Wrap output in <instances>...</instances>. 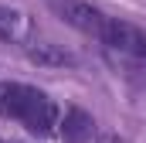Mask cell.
Masks as SVG:
<instances>
[{
    "mask_svg": "<svg viewBox=\"0 0 146 143\" xmlns=\"http://www.w3.org/2000/svg\"><path fill=\"white\" fill-rule=\"evenodd\" d=\"M27 27H31V21H27V14H24V10L0 3V41L17 44V41H24Z\"/></svg>",
    "mask_w": 146,
    "mask_h": 143,
    "instance_id": "obj_6",
    "label": "cell"
},
{
    "mask_svg": "<svg viewBox=\"0 0 146 143\" xmlns=\"http://www.w3.org/2000/svg\"><path fill=\"white\" fill-rule=\"evenodd\" d=\"M102 44L109 48L112 55H119L122 61H146V31L139 24L109 17L106 34H102Z\"/></svg>",
    "mask_w": 146,
    "mask_h": 143,
    "instance_id": "obj_2",
    "label": "cell"
},
{
    "mask_svg": "<svg viewBox=\"0 0 146 143\" xmlns=\"http://www.w3.org/2000/svg\"><path fill=\"white\" fill-rule=\"evenodd\" d=\"M0 116L21 123L34 136H48L58 126L54 99L34 85H24V82H0Z\"/></svg>",
    "mask_w": 146,
    "mask_h": 143,
    "instance_id": "obj_1",
    "label": "cell"
},
{
    "mask_svg": "<svg viewBox=\"0 0 146 143\" xmlns=\"http://www.w3.org/2000/svg\"><path fill=\"white\" fill-rule=\"evenodd\" d=\"M24 55H27V61H34L41 68H65V65H75L72 51H65V48H58V44H48V41H31V44L24 48Z\"/></svg>",
    "mask_w": 146,
    "mask_h": 143,
    "instance_id": "obj_5",
    "label": "cell"
},
{
    "mask_svg": "<svg viewBox=\"0 0 146 143\" xmlns=\"http://www.w3.org/2000/svg\"><path fill=\"white\" fill-rule=\"evenodd\" d=\"M92 136H95V119L85 109L72 106L61 119V140L65 143H92Z\"/></svg>",
    "mask_w": 146,
    "mask_h": 143,
    "instance_id": "obj_4",
    "label": "cell"
},
{
    "mask_svg": "<svg viewBox=\"0 0 146 143\" xmlns=\"http://www.w3.org/2000/svg\"><path fill=\"white\" fill-rule=\"evenodd\" d=\"M0 143H10V140H0Z\"/></svg>",
    "mask_w": 146,
    "mask_h": 143,
    "instance_id": "obj_7",
    "label": "cell"
},
{
    "mask_svg": "<svg viewBox=\"0 0 146 143\" xmlns=\"http://www.w3.org/2000/svg\"><path fill=\"white\" fill-rule=\"evenodd\" d=\"M51 7H54V14H58L65 24H72L75 31L102 41L106 24H109V14H102L99 7H92V3H85V0H51Z\"/></svg>",
    "mask_w": 146,
    "mask_h": 143,
    "instance_id": "obj_3",
    "label": "cell"
}]
</instances>
